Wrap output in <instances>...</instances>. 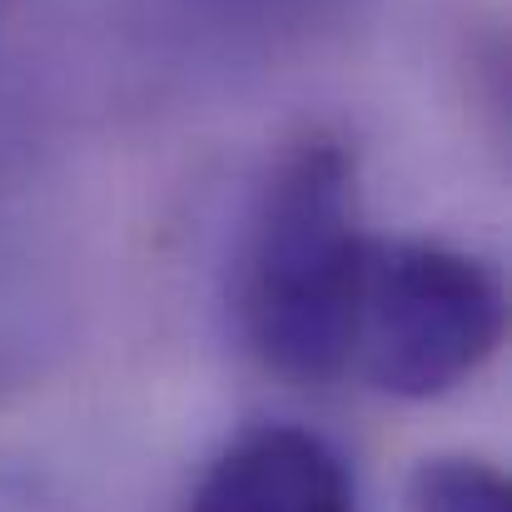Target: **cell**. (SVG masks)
Segmentation results:
<instances>
[{"label": "cell", "mask_w": 512, "mask_h": 512, "mask_svg": "<svg viewBox=\"0 0 512 512\" xmlns=\"http://www.w3.org/2000/svg\"><path fill=\"white\" fill-rule=\"evenodd\" d=\"M368 254L353 140L304 125L259 184L239 259L244 339L269 373L319 388L353 368Z\"/></svg>", "instance_id": "obj_1"}, {"label": "cell", "mask_w": 512, "mask_h": 512, "mask_svg": "<svg viewBox=\"0 0 512 512\" xmlns=\"http://www.w3.org/2000/svg\"><path fill=\"white\" fill-rule=\"evenodd\" d=\"M503 329L508 299L483 259L433 239H373L353 363L378 393L428 403L463 388Z\"/></svg>", "instance_id": "obj_2"}, {"label": "cell", "mask_w": 512, "mask_h": 512, "mask_svg": "<svg viewBox=\"0 0 512 512\" xmlns=\"http://www.w3.org/2000/svg\"><path fill=\"white\" fill-rule=\"evenodd\" d=\"M184 512H358V493L319 433L259 423L209 458Z\"/></svg>", "instance_id": "obj_3"}, {"label": "cell", "mask_w": 512, "mask_h": 512, "mask_svg": "<svg viewBox=\"0 0 512 512\" xmlns=\"http://www.w3.org/2000/svg\"><path fill=\"white\" fill-rule=\"evenodd\" d=\"M408 508L413 512H512V483L488 458L443 453V458H428L413 473Z\"/></svg>", "instance_id": "obj_4"}]
</instances>
